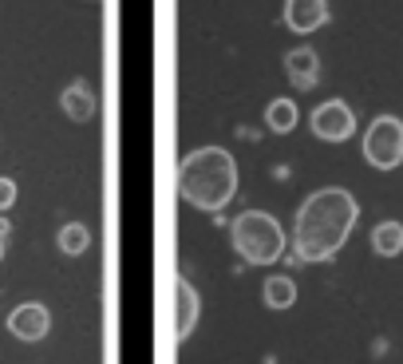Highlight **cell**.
Listing matches in <instances>:
<instances>
[{"label":"cell","mask_w":403,"mask_h":364,"mask_svg":"<svg viewBox=\"0 0 403 364\" xmlns=\"http://www.w3.org/2000/svg\"><path fill=\"white\" fill-rule=\"evenodd\" d=\"M8 230H12V226L4 222V218H0V238H8Z\"/></svg>","instance_id":"obj_16"},{"label":"cell","mask_w":403,"mask_h":364,"mask_svg":"<svg viewBox=\"0 0 403 364\" xmlns=\"http://www.w3.org/2000/svg\"><path fill=\"white\" fill-rule=\"evenodd\" d=\"M285 24L297 36L324 28L328 24V0H285Z\"/></svg>","instance_id":"obj_6"},{"label":"cell","mask_w":403,"mask_h":364,"mask_svg":"<svg viewBox=\"0 0 403 364\" xmlns=\"http://www.w3.org/2000/svg\"><path fill=\"white\" fill-rule=\"evenodd\" d=\"M56 242H60V250L68 253V257H80V253H87V245H91V230L83 222H68Z\"/></svg>","instance_id":"obj_13"},{"label":"cell","mask_w":403,"mask_h":364,"mask_svg":"<svg viewBox=\"0 0 403 364\" xmlns=\"http://www.w3.org/2000/svg\"><path fill=\"white\" fill-rule=\"evenodd\" d=\"M372 250L380 257H399L403 253V222H380L372 230Z\"/></svg>","instance_id":"obj_11"},{"label":"cell","mask_w":403,"mask_h":364,"mask_svg":"<svg viewBox=\"0 0 403 364\" xmlns=\"http://www.w3.org/2000/svg\"><path fill=\"white\" fill-rule=\"evenodd\" d=\"M292 301H297V285L289 277H269L265 281V305L269 309H289Z\"/></svg>","instance_id":"obj_14"},{"label":"cell","mask_w":403,"mask_h":364,"mask_svg":"<svg viewBox=\"0 0 403 364\" xmlns=\"http://www.w3.org/2000/svg\"><path fill=\"white\" fill-rule=\"evenodd\" d=\"M194 324H198V293L186 277H174V333H178V341L194 333Z\"/></svg>","instance_id":"obj_8"},{"label":"cell","mask_w":403,"mask_h":364,"mask_svg":"<svg viewBox=\"0 0 403 364\" xmlns=\"http://www.w3.org/2000/svg\"><path fill=\"white\" fill-rule=\"evenodd\" d=\"M297 103L292 99H273L269 107H265V123H269V131H277V135H289L292 127H297Z\"/></svg>","instance_id":"obj_12"},{"label":"cell","mask_w":403,"mask_h":364,"mask_svg":"<svg viewBox=\"0 0 403 364\" xmlns=\"http://www.w3.org/2000/svg\"><path fill=\"white\" fill-rule=\"evenodd\" d=\"M48 309L44 305H36V301H28V305H20V309H12V317H8V329H12V336H20V341H40V336H48Z\"/></svg>","instance_id":"obj_9"},{"label":"cell","mask_w":403,"mask_h":364,"mask_svg":"<svg viewBox=\"0 0 403 364\" xmlns=\"http://www.w3.org/2000/svg\"><path fill=\"white\" fill-rule=\"evenodd\" d=\"M0 262H4V238H0Z\"/></svg>","instance_id":"obj_17"},{"label":"cell","mask_w":403,"mask_h":364,"mask_svg":"<svg viewBox=\"0 0 403 364\" xmlns=\"http://www.w3.org/2000/svg\"><path fill=\"white\" fill-rule=\"evenodd\" d=\"M285 75H289V83L297 91H313L316 80H321V60H316V51L309 48V44L292 48L289 56H285Z\"/></svg>","instance_id":"obj_7"},{"label":"cell","mask_w":403,"mask_h":364,"mask_svg":"<svg viewBox=\"0 0 403 364\" xmlns=\"http://www.w3.org/2000/svg\"><path fill=\"white\" fill-rule=\"evenodd\" d=\"M178 194L194 210L218 214L237 194V162L222 147H198L178 162Z\"/></svg>","instance_id":"obj_2"},{"label":"cell","mask_w":403,"mask_h":364,"mask_svg":"<svg viewBox=\"0 0 403 364\" xmlns=\"http://www.w3.org/2000/svg\"><path fill=\"white\" fill-rule=\"evenodd\" d=\"M16 206V182L12 178H0V214Z\"/></svg>","instance_id":"obj_15"},{"label":"cell","mask_w":403,"mask_h":364,"mask_svg":"<svg viewBox=\"0 0 403 364\" xmlns=\"http://www.w3.org/2000/svg\"><path fill=\"white\" fill-rule=\"evenodd\" d=\"M364 159L376 171H395L403 162V119L395 115H376L364 135Z\"/></svg>","instance_id":"obj_4"},{"label":"cell","mask_w":403,"mask_h":364,"mask_svg":"<svg viewBox=\"0 0 403 364\" xmlns=\"http://www.w3.org/2000/svg\"><path fill=\"white\" fill-rule=\"evenodd\" d=\"M60 103H63V115L75 119V123H91V119H95V107H99L87 83H71V87H63Z\"/></svg>","instance_id":"obj_10"},{"label":"cell","mask_w":403,"mask_h":364,"mask_svg":"<svg viewBox=\"0 0 403 364\" xmlns=\"http://www.w3.org/2000/svg\"><path fill=\"white\" fill-rule=\"evenodd\" d=\"M356 218H360V202L340 186H324V190L309 194L297 210V233H292L297 265L328 262L348 242Z\"/></svg>","instance_id":"obj_1"},{"label":"cell","mask_w":403,"mask_h":364,"mask_svg":"<svg viewBox=\"0 0 403 364\" xmlns=\"http://www.w3.org/2000/svg\"><path fill=\"white\" fill-rule=\"evenodd\" d=\"M313 135L324 142H344L356 135V115L344 99H328L313 111Z\"/></svg>","instance_id":"obj_5"},{"label":"cell","mask_w":403,"mask_h":364,"mask_svg":"<svg viewBox=\"0 0 403 364\" xmlns=\"http://www.w3.org/2000/svg\"><path fill=\"white\" fill-rule=\"evenodd\" d=\"M233 250L249 265H269L285 253V230L281 222L265 210H245L233 218Z\"/></svg>","instance_id":"obj_3"}]
</instances>
